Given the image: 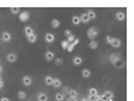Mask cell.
<instances>
[{
  "label": "cell",
  "mask_w": 134,
  "mask_h": 101,
  "mask_svg": "<svg viewBox=\"0 0 134 101\" xmlns=\"http://www.w3.org/2000/svg\"><path fill=\"white\" fill-rule=\"evenodd\" d=\"M24 33H25L26 36H29V35H31V34H33L34 32H33V29L30 26H26L24 28Z\"/></svg>",
  "instance_id": "2e32d148"
},
{
  "label": "cell",
  "mask_w": 134,
  "mask_h": 101,
  "mask_svg": "<svg viewBox=\"0 0 134 101\" xmlns=\"http://www.w3.org/2000/svg\"><path fill=\"white\" fill-rule=\"evenodd\" d=\"M88 46H89V49H92V50H96L98 48V42H97L96 40H90L88 43Z\"/></svg>",
  "instance_id": "603a6c76"
},
{
  "label": "cell",
  "mask_w": 134,
  "mask_h": 101,
  "mask_svg": "<svg viewBox=\"0 0 134 101\" xmlns=\"http://www.w3.org/2000/svg\"><path fill=\"white\" fill-rule=\"evenodd\" d=\"M93 99H95V101H100V100H101V95L97 94V95L93 96Z\"/></svg>",
  "instance_id": "e575fe53"
},
{
  "label": "cell",
  "mask_w": 134,
  "mask_h": 101,
  "mask_svg": "<svg viewBox=\"0 0 134 101\" xmlns=\"http://www.w3.org/2000/svg\"><path fill=\"white\" fill-rule=\"evenodd\" d=\"M55 99L56 101H64V94H61V93H57L55 95Z\"/></svg>",
  "instance_id": "484cf974"
},
{
  "label": "cell",
  "mask_w": 134,
  "mask_h": 101,
  "mask_svg": "<svg viewBox=\"0 0 134 101\" xmlns=\"http://www.w3.org/2000/svg\"><path fill=\"white\" fill-rule=\"evenodd\" d=\"M59 26H60V21L57 20V19H53V20L51 21V27L53 28V29H56V28H58Z\"/></svg>",
  "instance_id": "4fadbf2b"
},
{
  "label": "cell",
  "mask_w": 134,
  "mask_h": 101,
  "mask_svg": "<svg viewBox=\"0 0 134 101\" xmlns=\"http://www.w3.org/2000/svg\"><path fill=\"white\" fill-rule=\"evenodd\" d=\"M100 101H101V100H100Z\"/></svg>",
  "instance_id": "bcb514c9"
},
{
  "label": "cell",
  "mask_w": 134,
  "mask_h": 101,
  "mask_svg": "<svg viewBox=\"0 0 134 101\" xmlns=\"http://www.w3.org/2000/svg\"><path fill=\"white\" fill-rule=\"evenodd\" d=\"M36 39H37V37H36V35L35 34H31V35H29V36H27V40L29 42H31V43H34L36 41Z\"/></svg>",
  "instance_id": "44dd1931"
},
{
  "label": "cell",
  "mask_w": 134,
  "mask_h": 101,
  "mask_svg": "<svg viewBox=\"0 0 134 101\" xmlns=\"http://www.w3.org/2000/svg\"><path fill=\"white\" fill-rule=\"evenodd\" d=\"M113 99H114V98H108L107 101H113Z\"/></svg>",
  "instance_id": "b9f144b4"
},
{
  "label": "cell",
  "mask_w": 134,
  "mask_h": 101,
  "mask_svg": "<svg viewBox=\"0 0 134 101\" xmlns=\"http://www.w3.org/2000/svg\"><path fill=\"white\" fill-rule=\"evenodd\" d=\"M55 64H56V65H61V64H62V59H60V58H56V59H55Z\"/></svg>",
  "instance_id": "836d02e7"
},
{
  "label": "cell",
  "mask_w": 134,
  "mask_h": 101,
  "mask_svg": "<svg viewBox=\"0 0 134 101\" xmlns=\"http://www.w3.org/2000/svg\"><path fill=\"white\" fill-rule=\"evenodd\" d=\"M29 17H30V15L28 11H22L20 15H19V20L21 22H23V23H25V22H27L29 20Z\"/></svg>",
  "instance_id": "7a4b0ae2"
},
{
  "label": "cell",
  "mask_w": 134,
  "mask_h": 101,
  "mask_svg": "<svg viewBox=\"0 0 134 101\" xmlns=\"http://www.w3.org/2000/svg\"><path fill=\"white\" fill-rule=\"evenodd\" d=\"M78 43H79V39H78V38H75L74 41L72 42V43H70V45H69L67 50H68V52H70V53H71L72 50H73V49H74L75 46H76V45H78Z\"/></svg>",
  "instance_id": "ba28073f"
},
{
  "label": "cell",
  "mask_w": 134,
  "mask_h": 101,
  "mask_svg": "<svg viewBox=\"0 0 134 101\" xmlns=\"http://www.w3.org/2000/svg\"><path fill=\"white\" fill-rule=\"evenodd\" d=\"M45 84L48 85V86H52V84H53V77L51 76V75H47V76H45Z\"/></svg>",
  "instance_id": "ffe728a7"
},
{
  "label": "cell",
  "mask_w": 134,
  "mask_h": 101,
  "mask_svg": "<svg viewBox=\"0 0 134 101\" xmlns=\"http://www.w3.org/2000/svg\"><path fill=\"white\" fill-rule=\"evenodd\" d=\"M52 86L54 88H60L61 87V81L58 78H53V84Z\"/></svg>",
  "instance_id": "d6986e66"
},
{
  "label": "cell",
  "mask_w": 134,
  "mask_h": 101,
  "mask_svg": "<svg viewBox=\"0 0 134 101\" xmlns=\"http://www.w3.org/2000/svg\"><path fill=\"white\" fill-rule=\"evenodd\" d=\"M45 40H46V42H48V43H52V42H54V40H55V36L53 35L52 33H47L45 35Z\"/></svg>",
  "instance_id": "5b68a950"
},
{
  "label": "cell",
  "mask_w": 134,
  "mask_h": 101,
  "mask_svg": "<svg viewBox=\"0 0 134 101\" xmlns=\"http://www.w3.org/2000/svg\"><path fill=\"white\" fill-rule=\"evenodd\" d=\"M0 101H11L8 98H5V97H2L1 99H0Z\"/></svg>",
  "instance_id": "74e56055"
},
{
  "label": "cell",
  "mask_w": 134,
  "mask_h": 101,
  "mask_svg": "<svg viewBox=\"0 0 134 101\" xmlns=\"http://www.w3.org/2000/svg\"><path fill=\"white\" fill-rule=\"evenodd\" d=\"M64 35L65 36H67V37H69V36H70V35H72V32H71V31L70 30H64Z\"/></svg>",
  "instance_id": "d590c367"
},
{
  "label": "cell",
  "mask_w": 134,
  "mask_h": 101,
  "mask_svg": "<svg viewBox=\"0 0 134 101\" xmlns=\"http://www.w3.org/2000/svg\"><path fill=\"white\" fill-rule=\"evenodd\" d=\"M6 61L9 62V63H14L17 61V55L14 53H11V54H8L7 56H6Z\"/></svg>",
  "instance_id": "277c9868"
},
{
  "label": "cell",
  "mask_w": 134,
  "mask_h": 101,
  "mask_svg": "<svg viewBox=\"0 0 134 101\" xmlns=\"http://www.w3.org/2000/svg\"><path fill=\"white\" fill-rule=\"evenodd\" d=\"M98 34H99V29L97 27H90L86 32V35L90 40H95V38L98 36Z\"/></svg>",
  "instance_id": "6da1fadb"
},
{
  "label": "cell",
  "mask_w": 134,
  "mask_h": 101,
  "mask_svg": "<svg viewBox=\"0 0 134 101\" xmlns=\"http://www.w3.org/2000/svg\"><path fill=\"white\" fill-rule=\"evenodd\" d=\"M79 18H80V22H81V23H84V24H87L90 21L89 18L87 17L86 12H85V14H82V15H81V17H79Z\"/></svg>",
  "instance_id": "5bb4252c"
},
{
  "label": "cell",
  "mask_w": 134,
  "mask_h": 101,
  "mask_svg": "<svg viewBox=\"0 0 134 101\" xmlns=\"http://www.w3.org/2000/svg\"><path fill=\"white\" fill-rule=\"evenodd\" d=\"M69 95H70V98H76L78 93H77V91H75V90H70L69 91Z\"/></svg>",
  "instance_id": "4316f807"
},
{
  "label": "cell",
  "mask_w": 134,
  "mask_h": 101,
  "mask_svg": "<svg viewBox=\"0 0 134 101\" xmlns=\"http://www.w3.org/2000/svg\"><path fill=\"white\" fill-rule=\"evenodd\" d=\"M48 100V96L45 93H40L37 95V101H47Z\"/></svg>",
  "instance_id": "e0dca14e"
},
{
  "label": "cell",
  "mask_w": 134,
  "mask_h": 101,
  "mask_svg": "<svg viewBox=\"0 0 134 101\" xmlns=\"http://www.w3.org/2000/svg\"><path fill=\"white\" fill-rule=\"evenodd\" d=\"M11 39H12L11 33H8V32H3V33H2V35H1V40H2V41L8 42Z\"/></svg>",
  "instance_id": "52a82bcc"
},
{
  "label": "cell",
  "mask_w": 134,
  "mask_h": 101,
  "mask_svg": "<svg viewBox=\"0 0 134 101\" xmlns=\"http://www.w3.org/2000/svg\"><path fill=\"white\" fill-rule=\"evenodd\" d=\"M60 45H61V48H62V50H67L70 43H69V42L67 41V39H64V40H62V41H61V43H60Z\"/></svg>",
  "instance_id": "83f0119b"
},
{
  "label": "cell",
  "mask_w": 134,
  "mask_h": 101,
  "mask_svg": "<svg viewBox=\"0 0 134 101\" xmlns=\"http://www.w3.org/2000/svg\"><path fill=\"white\" fill-rule=\"evenodd\" d=\"M9 10H11V12L12 15H18L19 12H20V8L19 7H11Z\"/></svg>",
  "instance_id": "f1b7e54d"
},
{
  "label": "cell",
  "mask_w": 134,
  "mask_h": 101,
  "mask_svg": "<svg viewBox=\"0 0 134 101\" xmlns=\"http://www.w3.org/2000/svg\"><path fill=\"white\" fill-rule=\"evenodd\" d=\"M0 77H1V76H0ZM0 80H1V78H0Z\"/></svg>",
  "instance_id": "f6af8a7d"
},
{
  "label": "cell",
  "mask_w": 134,
  "mask_h": 101,
  "mask_svg": "<svg viewBox=\"0 0 134 101\" xmlns=\"http://www.w3.org/2000/svg\"><path fill=\"white\" fill-rule=\"evenodd\" d=\"M2 88H3V81H2L1 80H0V90H1Z\"/></svg>",
  "instance_id": "ab89813d"
},
{
  "label": "cell",
  "mask_w": 134,
  "mask_h": 101,
  "mask_svg": "<svg viewBox=\"0 0 134 101\" xmlns=\"http://www.w3.org/2000/svg\"><path fill=\"white\" fill-rule=\"evenodd\" d=\"M124 65H125V63H124V61H123L122 59L117 60V61H115V62L113 63V66H114V67H117V69L123 68V67H124Z\"/></svg>",
  "instance_id": "30bf717a"
},
{
  "label": "cell",
  "mask_w": 134,
  "mask_h": 101,
  "mask_svg": "<svg viewBox=\"0 0 134 101\" xmlns=\"http://www.w3.org/2000/svg\"><path fill=\"white\" fill-rule=\"evenodd\" d=\"M115 18H117V21H124V20H125V15H124V12H122V11L117 12V15H115Z\"/></svg>",
  "instance_id": "cb8c5ba5"
},
{
  "label": "cell",
  "mask_w": 134,
  "mask_h": 101,
  "mask_svg": "<svg viewBox=\"0 0 134 101\" xmlns=\"http://www.w3.org/2000/svg\"><path fill=\"white\" fill-rule=\"evenodd\" d=\"M73 64L75 66H80L81 64H82V59H81L80 57H78V56L74 57L73 58Z\"/></svg>",
  "instance_id": "9a60e30c"
},
{
  "label": "cell",
  "mask_w": 134,
  "mask_h": 101,
  "mask_svg": "<svg viewBox=\"0 0 134 101\" xmlns=\"http://www.w3.org/2000/svg\"><path fill=\"white\" fill-rule=\"evenodd\" d=\"M22 84H23L25 87H29L30 85L32 84V78L30 76H28V75H25V76H23V78H22Z\"/></svg>",
  "instance_id": "3957f363"
},
{
  "label": "cell",
  "mask_w": 134,
  "mask_h": 101,
  "mask_svg": "<svg viewBox=\"0 0 134 101\" xmlns=\"http://www.w3.org/2000/svg\"><path fill=\"white\" fill-rule=\"evenodd\" d=\"M88 93H89V95H92V96H95L98 94V91H97V89H95V88H90L89 91H88Z\"/></svg>",
  "instance_id": "f546056e"
},
{
  "label": "cell",
  "mask_w": 134,
  "mask_h": 101,
  "mask_svg": "<svg viewBox=\"0 0 134 101\" xmlns=\"http://www.w3.org/2000/svg\"><path fill=\"white\" fill-rule=\"evenodd\" d=\"M1 72H2V66L0 65V73H1Z\"/></svg>",
  "instance_id": "7bdbcfd3"
},
{
  "label": "cell",
  "mask_w": 134,
  "mask_h": 101,
  "mask_svg": "<svg viewBox=\"0 0 134 101\" xmlns=\"http://www.w3.org/2000/svg\"><path fill=\"white\" fill-rule=\"evenodd\" d=\"M75 40V36L73 35V34H72V35H70L69 37H67V41L69 42V43H72Z\"/></svg>",
  "instance_id": "d6a6232c"
},
{
  "label": "cell",
  "mask_w": 134,
  "mask_h": 101,
  "mask_svg": "<svg viewBox=\"0 0 134 101\" xmlns=\"http://www.w3.org/2000/svg\"><path fill=\"white\" fill-rule=\"evenodd\" d=\"M81 101H88V99H87V98H82V100H81Z\"/></svg>",
  "instance_id": "60d3db41"
},
{
  "label": "cell",
  "mask_w": 134,
  "mask_h": 101,
  "mask_svg": "<svg viewBox=\"0 0 134 101\" xmlns=\"http://www.w3.org/2000/svg\"><path fill=\"white\" fill-rule=\"evenodd\" d=\"M86 15H87V17L89 18V20H95L96 17H97V15H96V12L93 10V9H87V12H86Z\"/></svg>",
  "instance_id": "7c38bea8"
},
{
  "label": "cell",
  "mask_w": 134,
  "mask_h": 101,
  "mask_svg": "<svg viewBox=\"0 0 134 101\" xmlns=\"http://www.w3.org/2000/svg\"><path fill=\"white\" fill-rule=\"evenodd\" d=\"M81 76L83 78H88L90 76V71L88 69H83V70L81 71Z\"/></svg>",
  "instance_id": "ac0fdd59"
},
{
  "label": "cell",
  "mask_w": 134,
  "mask_h": 101,
  "mask_svg": "<svg viewBox=\"0 0 134 101\" xmlns=\"http://www.w3.org/2000/svg\"><path fill=\"white\" fill-rule=\"evenodd\" d=\"M104 94L108 97V98H114V95H113V93H112L111 91H106Z\"/></svg>",
  "instance_id": "1f68e13d"
},
{
  "label": "cell",
  "mask_w": 134,
  "mask_h": 101,
  "mask_svg": "<svg viewBox=\"0 0 134 101\" xmlns=\"http://www.w3.org/2000/svg\"><path fill=\"white\" fill-rule=\"evenodd\" d=\"M121 45H122V41H121V39H118V38H113V41L111 42V45L115 49H118L121 46Z\"/></svg>",
  "instance_id": "8fae6325"
},
{
  "label": "cell",
  "mask_w": 134,
  "mask_h": 101,
  "mask_svg": "<svg viewBox=\"0 0 134 101\" xmlns=\"http://www.w3.org/2000/svg\"><path fill=\"white\" fill-rule=\"evenodd\" d=\"M26 93L24 92V91H19L18 92V97H19V99H21V100H23L26 98Z\"/></svg>",
  "instance_id": "d4e9b609"
},
{
  "label": "cell",
  "mask_w": 134,
  "mask_h": 101,
  "mask_svg": "<svg viewBox=\"0 0 134 101\" xmlns=\"http://www.w3.org/2000/svg\"><path fill=\"white\" fill-rule=\"evenodd\" d=\"M120 59H122V58L118 54H111V55L109 56V61H110L111 64H113L115 61H117V60H120Z\"/></svg>",
  "instance_id": "8992f818"
},
{
  "label": "cell",
  "mask_w": 134,
  "mask_h": 101,
  "mask_svg": "<svg viewBox=\"0 0 134 101\" xmlns=\"http://www.w3.org/2000/svg\"><path fill=\"white\" fill-rule=\"evenodd\" d=\"M108 100V97L105 95V94H103V95H101V101H107Z\"/></svg>",
  "instance_id": "8d00e7d4"
},
{
  "label": "cell",
  "mask_w": 134,
  "mask_h": 101,
  "mask_svg": "<svg viewBox=\"0 0 134 101\" xmlns=\"http://www.w3.org/2000/svg\"><path fill=\"white\" fill-rule=\"evenodd\" d=\"M113 38L114 37H112V36H106V38H105V41L108 43V45H111V42L113 41Z\"/></svg>",
  "instance_id": "4dcf8cb0"
},
{
  "label": "cell",
  "mask_w": 134,
  "mask_h": 101,
  "mask_svg": "<svg viewBox=\"0 0 134 101\" xmlns=\"http://www.w3.org/2000/svg\"><path fill=\"white\" fill-rule=\"evenodd\" d=\"M72 23H73L74 25H79L81 22H80V18L78 17V15H73V17H72Z\"/></svg>",
  "instance_id": "7402d4cb"
},
{
  "label": "cell",
  "mask_w": 134,
  "mask_h": 101,
  "mask_svg": "<svg viewBox=\"0 0 134 101\" xmlns=\"http://www.w3.org/2000/svg\"><path fill=\"white\" fill-rule=\"evenodd\" d=\"M1 41H2V40H1V39H0V45H1Z\"/></svg>",
  "instance_id": "ee69618b"
},
{
  "label": "cell",
  "mask_w": 134,
  "mask_h": 101,
  "mask_svg": "<svg viewBox=\"0 0 134 101\" xmlns=\"http://www.w3.org/2000/svg\"><path fill=\"white\" fill-rule=\"evenodd\" d=\"M54 58H55V56H54V53H53V52H51V50H48V52H46V54H45V59L47 60V61H52Z\"/></svg>",
  "instance_id": "9c48e42d"
},
{
  "label": "cell",
  "mask_w": 134,
  "mask_h": 101,
  "mask_svg": "<svg viewBox=\"0 0 134 101\" xmlns=\"http://www.w3.org/2000/svg\"><path fill=\"white\" fill-rule=\"evenodd\" d=\"M67 100L68 101H77L76 98H70V97H69V98H67Z\"/></svg>",
  "instance_id": "f35d334b"
}]
</instances>
